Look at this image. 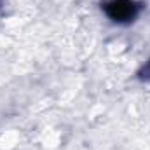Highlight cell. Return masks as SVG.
I'll list each match as a JSON object with an SVG mask.
<instances>
[{
    "label": "cell",
    "mask_w": 150,
    "mask_h": 150,
    "mask_svg": "<svg viewBox=\"0 0 150 150\" xmlns=\"http://www.w3.org/2000/svg\"><path fill=\"white\" fill-rule=\"evenodd\" d=\"M105 14L112 19L113 23H131L142 11V4L134 0H108L103 4Z\"/></svg>",
    "instance_id": "cell-1"
}]
</instances>
